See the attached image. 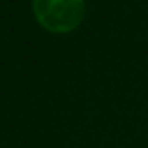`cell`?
I'll use <instances>...</instances> for the list:
<instances>
[{"mask_svg":"<svg viewBox=\"0 0 148 148\" xmlns=\"http://www.w3.org/2000/svg\"><path fill=\"white\" fill-rule=\"evenodd\" d=\"M33 16L51 33L77 30L86 16V0H32Z\"/></svg>","mask_w":148,"mask_h":148,"instance_id":"cell-1","label":"cell"}]
</instances>
